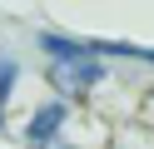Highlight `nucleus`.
Wrapping results in <instances>:
<instances>
[{
	"mask_svg": "<svg viewBox=\"0 0 154 149\" xmlns=\"http://www.w3.org/2000/svg\"><path fill=\"white\" fill-rule=\"evenodd\" d=\"M104 79V65L94 55H80V60H55L50 65V85L60 95H90L94 85Z\"/></svg>",
	"mask_w": 154,
	"mask_h": 149,
	"instance_id": "obj_1",
	"label": "nucleus"
},
{
	"mask_svg": "<svg viewBox=\"0 0 154 149\" xmlns=\"http://www.w3.org/2000/svg\"><path fill=\"white\" fill-rule=\"evenodd\" d=\"M60 124H65V104H40L30 114V124H25V139H30L35 149H45L55 134H60Z\"/></svg>",
	"mask_w": 154,
	"mask_h": 149,
	"instance_id": "obj_2",
	"label": "nucleus"
},
{
	"mask_svg": "<svg viewBox=\"0 0 154 149\" xmlns=\"http://www.w3.org/2000/svg\"><path fill=\"white\" fill-rule=\"evenodd\" d=\"M40 50L50 55V65H55V60H80V55H90V50H85V40L55 35V30H40Z\"/></svg>",
	"mask_w": 154,
	"mask_h": 149,
	"instance_id": "obj_3",
	"label": "nucleus"
},
{
	"mask_svg": "<svg viewBox=\"0 0 154 149\" xmlns=\"http://www.w3.org/2000/svg\"><path fill=\"white\" fill-rule=\"evenodd\" d=\"M85 50H90L94 60H100V55H119V60H149V65H154V50L124 45V40H85Z\"/></svg>",
	"mask_w": 154,
	"mask_h": 149,
	"instance_id": "obj_4",
	"label": "nucleus"
},
{
	"mask_svg": "<svg viewBox=\"0 0 154 149\" xmlns=\"http://www.w3.org/2000/svg\"><path fill=\"white\" fill-rule=\"evenodd\" d=\"M15 79H20V65H15V60H0V104L10 99V89H15Z\"/></svg>",
	"mask_w": 154,
	"mask_h": 149,
	"instance_id": "obj_5",
	"label": "nucleus"
},
{
	"mask_svg": "<svg viewBox=\"0 0 154 149\" xmlns=\"http://www.w3.org/2000/svg\"><path fill=\"white\" fill-rule=\"evenodd\" d=\"M0 129H5V104H0Z\"/></svg>",
	"mask_w": 154,
	"mask_h": 149,
	"instance_id": "obj_6",
	"label": "nucleus"
},
{
	"mask_svg": "<svg viewBox=\"0 0 154 149\" xmlns=\"http://www.w3.org/2000/svg\"><path fill=\"white\" fill-rule=\"evenodd\" d=\"M149 114H154V95H149Z\"/></svg>",
	"mask_w": 154,
	"mask_h": 149,
	"instance_id": "obj_7",
	"label": "nucleus"
}]
</instances>
